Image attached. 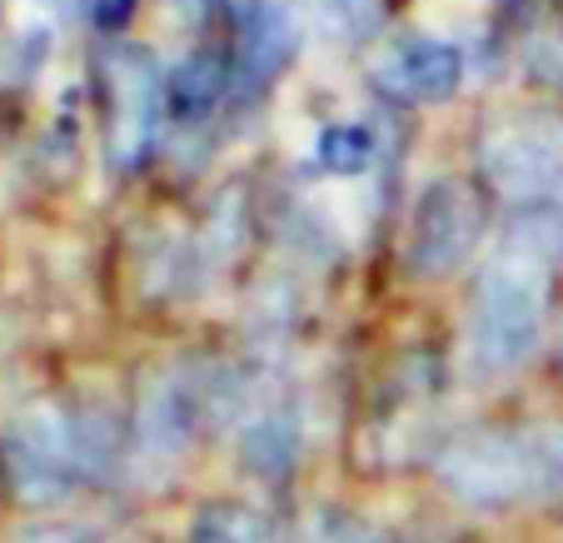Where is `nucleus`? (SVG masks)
Returning a JSON list of instances; mask_svg holds the SVG:
<instances>
[{
  "label": "nucleus",
  "mask_w": 563,
  "mask_h": 543,
  "mask_svg": "<svg viewBox=\"0 0 563 543\" xmlns=\"http://www.w3.org/2000/svg\"><path fill=\"white\" fill-rule=\"evenodd\" d=\"M553 259H563V204L519 214L474 299V359L484 369H519L539 350Z\"/></svg>",
  "instance_id": "1"
},
{
  "label": "nucleus",
  "mask_w": 563,
  "mask_h": 543,
  "mask_svg": "<svg viewBox=\"0 0 563 543\" xmlns=\"http://www.w3.org/2000/svg\"><path fill=\"white\" fill-rule=\"evenodd\" d=\"M439 479L468 509H509L563 484V424L478 429L439 454Z\"/></svg>",
  "instance_id": "2"
},
{
  "label": "nucleus",
  "mask_w": 563,
  "mask_h": 543,
  "mask_svg": "<svg viewBox=\"0 0 563 543\" xmlns=\"http://www.w3.org/2000/svg\"><path fill=\"white\" fill-rule=\"evenodd\" d=\"M25 503H65L75 484H96L115 464V429L96 409H31L5 439Z\"/></svg>",
  "instance_id": "3"
},
{
  "label": "nucleus",
  "mask_w": 563,
  "mask_h": 543,
  "mask_svg": "<svg viewBox=\"0 0 563 543\" xmlns=\"http://www.w3.org/2000/svg\"><path fill=\"white\" fill-rule=\"evenodd\" d=\"M484 170L509 200L563 195V120H523L484 145Z\"/></svg>",
  "instance_id": "4"
},
{
  "label": "nucleus",
  "mask_w": 563,
  "mask_h": 543,
  "mask_svg": "<svg viewBox=\"0 0 563 543\" xmlns=\"http://www.w3.org/2000/svg\"><path fill=\"white\" fill-rule=\"evenodd\" d=\"M110 155L115 165H140L159 135V110H165V80L140 51H115L110 55Z\"/></svg>",
  "instance_id": "5"
},
{
  "label": "nucleus",
  "mask_w": 563,
  "mask_h": 543,
  "mask_svg": "<svg viewBox=\"0 0 563 543\" xmlns=\"http://www.w3.org/2000/svg\"><path fill=\"white\" fill-rule=\"evenodd\" d=\"M478 240V204L468 185L439 180L424 190L415 214V235H409V259L419 275H449L468 259Z\"/></svg>",
  "instance_id": "6"
},
{
  "label": "nucleus",
  "mask_w": 563,
  "mask_h": 543,
  "mask_svg": "<svg viewBox=\"0 0 563 543\" xmlns=\"http://www.w3.org/2000/svg\"><path fill=\"white\" fill-rule=\"evenodd\" d=\"M195 429H200V399H195V389L185 379H175V374H159V379H150L145 399H140V458H150V464H175V458L190 448Z\"/></svg>",
  "instance_id": "7"
},
{
  "label": "nucleus",
  "mask_w": 563,
  "mask_h": 543,
  "mask_svg": "<svg viewBox=\"0 0 563 543\" xmlns=\"http://www.w3.org/2000/svg\"><path fill=\"white\" fill-rule=\"evenodd\" d=\"M379 86L405 100H449L464 80V55L449 41H405L379 60Z\"/></svg>",
  "instance_id": "8"
},
{
  "label": "nucleus",
  "mask_w": 563,
  "mask_h": 543,
  "mask_svg": "<svg viewBox=\"0 0 563 543\" xmlns=\"http://www.w3.org/2000/svg\"><path fill=\"white\" fill-rule=\"evenodd\" d=\"M299 45V21L279 0H250L240 11V75L250 86H269Z\"/></svg>",
  "instance_id": "9"
},
{
  "label": "nucleus",
  "mask_w": 563,
  "mask_h": 543,
  "mask_svg": "<svg viewBox=\"0 0 563 543\" xmlns=\"http://www.w3.org/2000/svg\"><path fill=\"white\" fill-rule=\"evenodd\" d=\"M240 458L260 479H285L299 464V414L289 405H269L255 409L245 419V434H240Z\"/></svg>",
  "instance_id": "10"
},
{
  "label": "nucleus",
  "mask_w": 563,
  "mask_h": 543,
  "mask_svg": "<svg viewBox=\"0 0 563 543\" xmlns=\"http://www.w3.org/2000/svg\"><path fill=\"white\" fill-rule=\"evenodd\" d=\"M190 543H279V529L250 503H205L190 519Z\"/></svg>",
  "instance_id": "11"
},
{
  "label": "nucleus",
  "mask_w": 563,
  "mask_h": 543,
  "mask_svg": "<svg viewBox=\"0 0 563 543\" xmlns=\"http://www.w3.org/2000/svg\"><path fill=\"white\" fill-rule=\"evenodd\" d=\"M220 96H224V70L210 60V55H195V60H185L180 70L165 80V106H170L175 115L185 120V125H195V120L210 115Z\"/></svg>",
  "instance_id": "12"
},
{
  "label": "nucleus",
  "mask_w": 563,
  "mask_h": 543,
  "mask_svg": "<svg viewBox=\"0 0 563 543\" xmlns=\"http://www.w3.org/2000/svg\"><path fill=\"white\" fill-rule=\"evenodd\" d=\"M369 130L364 125H330L324 135H319V145H314V155H319V165L324 170H334V175H354V170H364V160H369Z\"/></svg>",
  "instance_id": "13"
},
{
  "label": "nucleus",
  "mask_w": 563,
  "mask_h": 543,
  "mask_svg": "<svg viewBox=\"0 0 563 543\" xmlns=\"http://www.w3.org/2000/svg\"><path fill=\"white\" fill-rule=\"evenodd\" d=\"M305 543H389V539H384L374 523L354 519V513H344V509H319L314 519H309Z\"/></svg>",
  "instance_id": "14"
},
{
  "label": "nucleus",
  "mask_w": 563,
  "mask_h": 543,
  "mask_svg": "<svg viewBox=\"0 0 563 543\" xmlns=\"http://www.w3.org/2000/svg\"><path fill=\"white\" fill-rule=\"evenodd\" d=\"M319 11H324V21L340 35L360 41V35H369L384 21V0H319Z\"/></svg>",
  "instance_id": "15"
},
{
  "label": "nucleus",
  "mask_w": 563,
  "mask_h": 543,
  "mask_svg": "<svg viewBox=\"0 0 563 543\" xmlns=\"http://www.w3.org/2000/svg\"><path fill=\"white\" fill-rule=\"evenodd\" d=\"M90 11H96V25L115 31V25H125L135 15V0H90Z\"/></svg>",
  "instance_id": "16"
},
{
  "label": "nucleus",
  "mask_w": 563,
  "mask_h": 543,
  "mask_svg": "<svg viewBox=\"0 0 563 543\" xmlns=\"http://www.w3.org/2000/svg\"><path fill=\"white\" fill-rule=\"evenodd\" d=\"M41 5H45V11H51V15H70L75 5H80V0H41Z\"/></svg>",
  "instance_id": "17"
}]
</instances>
